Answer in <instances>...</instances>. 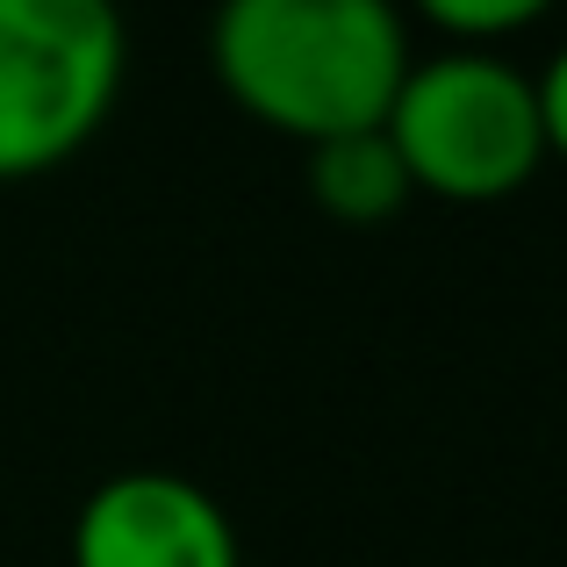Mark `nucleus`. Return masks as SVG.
<instances>
[{"label":"nucleus","instance_id":"obj_1","mask_svg":"<svg viewBox=\"0 0 567 567\" xmlns=\"http://www.w3.org/2000/svg\"><path fill=\"white\" fill-rule=\"evenodd\" d=\"M208 65L251 123L309 152L381 130L410 72V22L395 0H216Z\"/></svg>","mask_w":567,"mask_h":567},{"label":"nucleus","instance_id":"obj_2","mask_svg":"<svg viewBox=\"0 0 567 567\" xmlns=\"http://www.w3.org/2000/svg\"><path fill=\"white\" fill-rule=\"evenodd\" d=\"M381 137L395 144L410 194L439 202H503L546 166L532 72L511 58L453 43L439 58H410L395 101L381 115Z\"/></svg>","mask_w":567,"mask_h":567},{"label":"nucleus","instance_id":"obj_3","mask_svg":"<svg viewBox=\"0 0 567 567\" xmlns=\"http://www.w3.org/2000/svg\"><path fill=\"white\" fill-rule=\"evenodd\" d=\"M130 29L115 0H0V181L80 158L115 115Z\"/></svg>","mask_w":567,"mask_h":567},{"label":"nucleus","instance_id":"obj_4","mask_svg":"<svg viewBox=\"0 0 567 567\" xmlns=\"http://www.w3.org/2000/svg\"><path fill=\"white\" fill-rule=\"evenodd\" d=\"M72 567H245V546L194 474L123 467L72 517Z\"/></svg>","mask_w":567,"mask_h":567},{"label":"nucleus","instance_id":"obj_5","mask_svg":"<svg viewBox=\"0 0 567 567\" xmlns=\"http://www.w3.org/2000/svg\"><path fill=\"white\" fill-rule=\"evenodd\" d=\"M309 194L338 223H381L410 202V181H402V158L381 130H352V137L309 144Z\"/></svg>","mask_w":567,"mask_h":567},{"label":"nucleus","instance_id":"obj_6","mask_svg":"<svg viewBox=\"0 0 567 567\" xmlns=\"http://www.w3.org/2000/svg\"><path fill=\"white\" fill-rule=\"evenodd\" d=\"M410 8L424 14L431 29H445V37H460V43H474V51H488L496 37H517V29L546 22L560 0H410Z\"/></svg>","mask_w":567,"mask_h":567},{"label":"nucleus","instance_id":"obj_7","mask_svg":"<svg viewBox=\"0 0 567 567\" xmlns=\"http://www.w3.org/2000/svg\"><path fill=\"white\" fill-rule=\"evenodd\" d=\"M532 101H539V137L546 158H567V43L532 72Z\"/></svg>","mask_w":567,"mask_h":567}]
</instances>
